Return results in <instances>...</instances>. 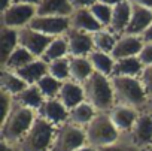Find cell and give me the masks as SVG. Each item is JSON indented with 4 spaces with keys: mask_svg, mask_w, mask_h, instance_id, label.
Listing matches in <instances>:
<instances>
[{
    "mask_svg": "<svg viewBox=\"0 0 152 151\" xmlns=\"http://www.w3.org/2000/svg\"><path fill=\"white\" fill-rule=\"evenodd\" d=\"M82 85L85 91V100L97 112H109L116 105L112 80L109 77L94 72Z\"/></svg>",
    "mask_w": 152,
    "mask_h": 151,
    "instance_id": "6da1fadb",
    "label": "cell"
},
{
    "mask_svg": "<svg viewBox=\"0 0 152 151\" xmlns=\"http://www.w3.org/2000/svg\"><path fill=\"white\" fill-rule=\"evenodd\" d=\"M112 87L116 105L145 111L148 103V93L143 88L139 77H112Z\"/></svg>",
    "mask_w": 152,
    "mask_h": 151,
    "instance_id": "7a4b0ae2",
    "label": "cell"
},
{
    "mask_svg": "<svg viewBox=\"0 0 152 151\" xmlns=\"http://www.w3.org/2000/svg\"><path fill=\"white\" fill-rule=\"evenodd\" d=\"M36 117H37V112L15 103V108L12 109L9 117L0 124L2 126V129H0L2 141L11 144L12 147H17L31 129Z\"/></svg>",
    "mask_w": 152,
    "mask_h": 151,
    "instance_id": "3957f363",
    "label": "cell"
},
{
    "mask_svg": "<svg viewBox=\"0 0 152 151\" xmlns=\"http://www.w3.org/2000/svg\"><path fill=\"white\" fill-rule=\"evenodd\" d=\"M85 135H87V144L99 150L113 145L122 138L119 130L112 123L109 112H99L94 117V120L85 127Z\"/></svg>",
    "mask_w": 152,
    "mask_h": 151,
    "instance_id": "277c9868",
    "label": "cell"
},
{
    "mask_svg": "<svg viewBox=\"0 0 152 151\" xmlns=\"http://www.w3.org/2000/svg\"><path fill=\"white\" fill-rule=\"evenodd\" d=\"M55 133L57 127L37 115L31 129L21 139L17 148L20 151H51Z\"/></svg>",
    "mask_w": 152,
    "mask_h": 151,
    "instance_id": "5b68a950",
    "label": "cell"
},
{
    "mask_svg": "<svg viewBox=\"0 0 152 151\" xmlns=\"http://www.w3.org/2000/svg\"><path fill=\"white\" fill-rule=\"evenodd\" d=\"M85 144H87L85 129L73 126L70 123H64L60 127H57L51 151H75Z\"/></svg>",
    "mask_w": 152,
    "mask_h": 151,
    "instance_id": "8992f818",
    "label": "cell"
},
{
    "mask_svg": "<svg viewBox=\"0 0 152 151\" xmlns=\"http://www.w3.org/2000/svg\"><path fill=\"white\" fill-rule=\"evenodd\" d=\"M36 6L26 3H14L9 9L2 12V26L9 29H23L30 26L36 17Z\"/></svg>",
    "mask_w": 152,
    "mask_h": 151,
    "instance_id": "52a82bcc",
    "label": "cell"
},
{
    "mask_svg": "<svg viewBox=\"0 0 152 151\" xmlns=\"http://www.w3.org/2000/svg\"><path fill=\"white\" fill-rule=\"evenodd\" d=\"M125 138L140 150L152 147V114L148 111H142L131 132L125 135Z\"/></svg>",
    "mask_w": 152,
    "mask_h": 151,
    "instance_id": "ba28073f",
    "label": "cell"
},
{
    "mask_svg": "<svg viewBox=\"0 0 152 151\" xmlns=\"http://www.w3.org/2000/svg\"><path fill=\"white\" fill-rule=\"evenodd\" d=\"M28 27L49 38H58V36H64L70 30V17H39L36 15Z\"/></svg>",
    "mask_w": 152,
    "mask_h": 151,
    "instance_id": "9c48e42d",
    "label": "cell"
},
{
    "mask_svg": "<svg viewBox=\"0 0 152 151\" xmlns=\"http://www.w3.org/2000/svg\"><path fill=\"white\" fill-rule=\"evenodd\" d=\"M54 38H49L46 35H42L31 27H23L18 30V41L20 46L26 48L30 54H33L36 58H42L43 52L46 51L48 45L51 43Z\"/></svg>",
    "mask_w": 152,
    "mask_h": 151,
    "instance_id": "30bf717a",
    "label": "cell"
},
{
    "mask_svg": "<svg viewBox=\"0 0 152 151\" xmlns=\"http://www.w3.org/2000/svg\"><path fill=\"white\" fill-rule=\"evenodd\" d=\"M66 39L69 43V57H88L96 48L93 35L70 29L66 33Z\"/></svg>",
    "mask_w": 152,
    "mask_h": 151,
    "instance_id": "8fae6325",
    "label": "cell"
},
{
    "mask_svg": "<svg viewBox=\"0 0 152 151\" xmlns=\"http://www.w3.org/2000/svg\"><path fill=\"white\" fill-rule=\"evenodd\" d=\"M37 115L55 127H60L61 124L69 123V109L61 103L58 97L46 99L43 105L40 106V109L37 111Z\"/></svg>",
    "mask_w": 152,
    "mask_h": 151,
    "instance_id": "7c38bea8",
    "label": "cell"
},
{
    "mask_svg": "<svg viewBox=\"0 0 152 151\" xmlns=\"http://www.w3.org/2000/svg\"><path fill=\"white\" fill-rule=\"evenodd\" d=\"M142 111H137L134 108L130 106H124V105H115L110 111H109V117L112 120V123L115 124V127L119 130V133L122 136L128 135L139 117Z\"/></svg>",
    "mask_w": 152,
    "mask_h": 151,
    "instance_id": "4fadbf2b",
    "label": "cell"
},
{
    "mask_svg": "<svg viewBox=\"0 0 152 151\" xmlns=\"http://www.w3.org/2000/svg\"><path fill=\"white\" fill-rule=\"evenodd\" d=\"M145 42L140 36H131V35H122L118 38L116 45L112 51V57L115 60L128 58V57H137L143 48Z\"/></svg>",
    "mask_w": 152,
    "mask_h": 151,
    "instance_id": "5bb4252c",
    "label": "cell"
},
{
    "mask_svg": "<svg viewBox=\"0 0 152 151\" xmlns=\"http://www.w3.org/2000/svg\"><path fill=\"white\" fill-rule=\"evenodd\" d=\"M152 24V11L142 8V6H136L133 5L131 9V18H130V24L127 27L125 35H131V36H142Z\"/></svg>",
    "mask_w": 152,
    "mask_h": 151,
    "instance_id": "9a60e30c",
    "label": "cell"
},
{
    "mask_svg": "<svg viewBox=\"0 0 152 151\" xmlns=\"http://www.w3.org/2000/svg\"><path fill=\"white\" fill-rule=\"evenodd\" d=\"M70 29L93 35V33L103 30L104 27L94 18V15L91 14L90 9H76L70 15Z\"/></svg>",
    "mask_w": 152,
    "mask_h": 151,
    "instance_id": "2e32d148",
    "label": "cell"
},
{
    "mask_svg": "<svg viewBox=\"0 0 152 151\" xmlns=\"http://www.w3.org/2000/svg\"><path fill=\"white\" fill-rule=\"evenodd\" d=\"M131 9H133V5L130 3V0H125V2L113 6L109 30L113 35H116L118 38L125 35V32H127V27H128L130 18H131Z\"/></svg>",
    "mask_w": 152,
    "mask_h": 151,
    "instance_id": "e0dca14e",
    "label": "cell"
},
{
    "mask_svg": "<svg viewBox=\"0 0 152 151\" xmlns=\"http://www.w3.org/2000/svg\"><path fill=\"white\" fill-rule=\"evenodd\" d=\"M58 99L61 100V103L70 111L75 106L81 105L82 102H85V91H84V85L78 84L75 81H67L63 82Z\"/></svg>",
    "mask_w": 152,
    "mask_h": 151,
    "instance_id": "ac0fdd59",
    "label": "cell"
},
{
    "mask_svg": "<svg viewBox=\"0 0 152 151\" xmlns=\"http://www.w3.org/2000/svg\"><path fill=\"white\" fill-rule=\"evenodd\" d=\"M73 11L70 0H40L36 6L39 17H70Z\"/></svg>",
    "mask_w": 152,
    "mask_h": 151,
    "instance_id": "d6986e66",
    "label": "cell"
},
{
    "mask_svg": "<svg viewBox=\"0 0 152 151\" xmlns=\"http://www.w3.org/2000/svg\"><path fill=\"white\" fill-rule=\"evenodd\" d=\"M17 75L27 82V85H36L45 75H48V63L42 58H34L31 63L17 70Z\"/></svg>",
    "mask_w": 152,
    "mask_h": 151,
    "instance_id": "ffe728a7",
    "label": "cell"
},
{
    "mask_svg": "<svg viewBox=\"0 0 152 151\" xmlns=\"http://www.w3.org/2000/svg\"><path fill=\"white\" fill-rule=\"evenodd\" d=\"M27 87H28L27 82L23 78L18 77L17 72H12V70H8V69L0 70V91H5V93L17 97Z\"/></svg>",
    "mask_w": 152,
    "mask_h": 151,
    "instance_id": "44dd1931",
    "label": "cell"
},
{
    "mask_svg": "<svg viewBox=\"0 0 152 151\" xmlns=\"http://www.w3.org/2000/svg\"><path fill=\"white\" fill-rule=\"evenodd\" d=\"M70 61V81L84 84L94 73L93 64L88 57H69Z\"/></svg>",
    "mask_w": 152,
    "mask_h": 151,
    "instance_id": "7402d4cb",
    "label": "cell"
},
{
    "mask_svg": "<svg viewBox=\"0 0 152 151\" xmlns=\"http://www.w3.org/2000/svg\"><path fill=\"white\" fill-rule=\"evenodd\" d=\"M18 46V30L2 26V30H0V63L3 64Z\"/></svg>",
    "mask_w": 152,
    "mask_h": 151,
    "instance_id": "603a6c76",
    "label": "cell"
},
{
    "mask_svg": "<svg viewBox=\"0 0 152 151\" xmlns=\"http://www.w3.org/2000/svg\"><path fill=\"white\" fill-rule=\"evenodd\" d=\"M97 114H99V112L85 100V102H82L81 105L75 106L73 109L69 111V123L73 124V126H78V127L85 129V127L94 120V117H96Z\"/></svg>",
    "mask_w": 152,
    "mask_h": 151,
    "instance_id": "cb8c5ba5",
    "label": "cell"
},
{
    "mask_svg": "<svg viewBox=\"0 0 152 151\" xmlns=\"http://www.w3.org/2000/svg\"><path fill=\"white\" fill-rule=\"evenodd\" d=\"M45 96L42 94V91L39 90L37 85H28L23 93H20L17 97H15V102L21 106H26L34 112H37L40 109V106L43 105L45 102Z\"/></svg>",
    "mask_w": 152,
    "mask_h": 151,
    "instance_id": "d4e9b609",
    "label": "cell"
},
{
    "mask_svg": "<svg viewBox=\"0 0 152 151\" xmlns=\"http://www.w3.org/2000/svg\"><path fill=\"white\" fill-rule=\"evenodd\" d=\"M88 58H90V61L93 64L94 72L102 73V75H104V77H109V78L113 75V69H115V61L116 60L110 54H106V52L94 49L88 55Z\"/></svg>",
    "mask_w": 152,
    "mask_h": 151,
    "instance_id": "484cf974",
    "label": "cell"
},
{
    "mask_svg": "<svg viewBox=\"0 0 152 151\" xmlns=\"http://www.w3.org/2000/svg\"><path fill=\"white\" fill-rule=\"evenodd\" d=\"M142 70H143V64L139 60V57L121 58L115 61V69L112 77H139Z\"/></svg>",
    "mask_w": 152,
    "mask_h": 151,
    "instance_id": "4316f807",
    "label": "cell"
},
{
    "mask_svg": "<svg viewBox=\"0 0 152 151\" xmlns=\"http://www.w3.org/2000/svg\"><path fill=\"white\" fill-rule=\"evenodd\" d=\"M66 57H69V43H67V39L64 35V36L54 38L51 41V43L48 45L46 51L42 55V60L46 63H51V61L66 58Z\"/></svg>",
    "mask_w": 152,
    "mask_h": 151,
    "instance_id": "83f0119b",
    "label": "cell"
},
{
    "mask_svg": "<svg viewBox=\"0 0 152 151\" xmlns=\"http://www.w3.org/2000/svg\"><path fill=\"white\" fill-rule=\"evenodd\" d=\"M36 57L33 54H30L26 48L23 46H18L11 55L9 58L2 64V69H8V70H12V72H17L20 69H23L24 66H27L28 63H31Z\"/></svg>",
    "mask_w": 152,
    "mask_h": 151,
    "instance_id": "f1b7e54d",
    "label": "cell"
},
{
    "mask_svg": "<svg viewBox=\"0 0 152 151\" xmlns=\"http://www.w3.org/2000/svg\"><path fill=\"white\" fill-rule=\"evenodd\" d=\"M93 41H94V48L97 51H102V52L112 55V51L116 45L118 36L113 35L109 29H103L97 33H93Z\"/></svg>",
    "mask_w": 152,
    "mask_h": 151,
    "instance_id": "f546056e",
    "label": "cell"
},
{
    "mask_svg": "<svg viewBox=\"0 0 152 151\" xmlns=\"http://www.w3.org/2000/svg\"><path fill=\"white\" fill-rule=\"evenodd\" d=\"M48 73L60 82H67L70 81V61L69 57L60 58L55 61L48 63Z\"/></svg>",
    "mask_w": 152,
    "mask_h": 151,
    "instance_id": "4dcf8cb0",
    "label": "cell"
},
{
    "mask_svg": "<svg viewBox=\"0 0 152 151\" xmlns=\"http://www.w3.org/2000/svg\"><path fill=\"white\" fill-rule=\"evenodd\" d=\"M39 87V90L42 91V94L45 96V99H57L61 90L63 82H60L58 80H55L51 75H45V77L36 84Z\"/></svg>",
    "mask_w": 152,
    "mask_h": 151,
    "instance_id": "1f68e13d",
    "label": "cell"
},
{
    "mask_svg": "<svg viewBox=\"0 0 152 151\" xmlns=\"http://www.w3.org/2000/svg\"><path fill=\"white\" fill-rule=\"evenodd\" d=\"M90 11H91V14L94 15V18H96L104 29H109L110 21H112V11H113V8H110V6H107V5H104V3L97 2L93 8H90Z\"/></svg>",
    "mask_w": 152,
    "mask_h": 151,
    "instance_id": "d6a6232c",
    "label": "cell"
},
{
    "mask_svg": "<svg viewBox=\"0 0 152 151\" xmlns=\"http://www.w3.org/2000/svg\"><path fill=\"white\" fill-rule=\"evenodd\" d=\"M0 102H2V115H0V124H2L8 117L9 114L12 112V109L15 108V97L5 93V91H0Z\"/></svg>",
    "mask_w": 152,
    "mask_h": 151,
    "instance_id": "836d02e7",
    "label": "cell"
},
{
    "mask_svg": "<svg viewBox=\"0 0 152 151\" xmlns=\"http://www.w3.org/2000/svg\"><path fill=\"white\" fill-rule=\"evenodd\" d=\"M99 151H140V148H137L136 145H133L128 139H119L116 144L113 145H109V147H104V148H100Z\"/></svg>",
    "mask_w": 152,
    "mask_h": 151,
    "instance_id": "e575fe53",
    "label": "cell"
},
{
    "mask_svg": "<svg viewBox=\"0 0 152 151\" xmlns=\"http://www.w3.org/2000/svg\"><path fill=\"white\" fill-rule=\"evenodd\" d=\"M139 80H140L143 88L146 90L148 96H152V64L143 67L142 73L139 75Z\"/></svg>",
    "mask_w": 152,
    "mask_h": 151,
    "instance_id": "d590c367",
    "label": "cell"
},
{
    "mask_svg": "<svg viewBox=\"0 0 152 151\" xmlns=\"http://www.w3.org/2000/svg\"><path fill=\"white\" fill-rule=\"evenodd\" d=\"M137 57L142 61L143 67L145 66H151L152 64V43H145L142 51H140V54Z\"/></svg>",
    "mask_w": 152,
    "mask_h": 151,
    "instance_id": "8d00e7d4",
    "label": "cell"
},
{
    "mask_svg": "<svg viewBox=\"0 0 152 151\" xmlns=\"http://www.w3.org/2000/svg\"><path fill=\"white\" fill-rule=\"evenodd\" d=\"M99 0H70V3L73 6V9H90L93 8Z\"/></svg>",
    "mask_w": 152,
    "mask_h": 151,
    "instance_id": "74e56055",
    "label": "cell"
},
{
    "mask_svg": "<svg viewBox=\"0 0 152 151\" xmlns=\"http://www.w3.org/2000/svg\"><path fill=\"white\" fill-rule=\"evenodd\" d=\"M131 5H136V6H142V8H146V9H151L152 11V0H130Z\"/></svg>",
    "mask_w": 152,
    "mask_h": 151,
    "instance_id": "f35d334b",
    "label": "cell"
},
{
    "mask_svg": "<svg viewBox=\"0 0 152 151\" xmlns=\"http://www.w3.org/2000/svg\"><path fill=\"white\" fill-rule=\"evenodd\" d=\"M140 38L143 39L145 43H152V24H151V27H149V29H148Z\"/></svg>",
    "mask_w": 152,
    "mask_h": 151,
    "instance_id": "ab89813d",
    "label": "cell"
},
{
    "mask_svg": "<svg viewBox=\"0 0 152 151\" xmlns=\"http://www.w3.org/2000/svg\"><path fill=\"white\" fill-rule=\"evenodd\" d=\"M99 2H100V3H104V5H107V6H110V8H113V6H116V5L125 2V0H99Z\"/></svg>",
    "mask_w": 152,
    "mask_h": 151,
    "instance_id": "60d3db41",
    "label": "cell"
},
{
    "mask_svg": "<svg viewBox=\"0 0 152 151\" xmlns=\"http://www.w3.org/2000/svg\"><path fill=\"white\" fill-rule=\"evenodd\" d=\"M14 150H15V147H12L11 144H8L5 141L0 142V151H14Z\"/></svg>",
    "mask_w": 152,
    "mask_h": 151,
    "instance_id": "b9f144b4",
    "label": "cell"
},
{
    "mask_svg": "<svg viewBox=\"0 0 152 151\" xmlns=\"http://www.w3.org/2000/svg\"><path fill=\"white\" fill-rule=\"evenodd\" d=\"M14 3H26V5H34L37 6L40 3V0H12Z\"/></svg>",
    "mask_w": 152,
    "mask_h": 151,
    "instance_id": "7bdbcfd3",
    "label": "cell"
},
{
    "mask_svg": "<svg viewBox=\"0 0 152 151\" xmlns=\"http://www.w3.org/2000/svg\"><path fill=\"white\" fill-rule=\"evenodd\" d=\"M75 151H99V148H96V147H93L90 144H85V145L79 147L78 150H75Z\"/></svg>",
    "mask_w": 152,
    "mask_h": 151,
    "instance_id": "ee69618b",
    "label": "cell"
},
{
    "mask_svg": "<svg viewBox=\"0 0 152 151\" xmlns=\"http://www.w3.org/2000/svg\"><path fill=\"white\" fill-rule=\"evenodd\" d=\"M12 5H14L12 0H2V12H3V11H6V9H9Z\"/></svg>",
    "mask_w": 152,
    "mask_h": 151,
    "instance_id": "f6af8a7d",
    "label": "cell"
},
{
    "mask_svg": "<svg viewBox=\"0 0 152 151\" xmlns=\"http://www.w3.org/2000/svg\"><path fill=\"white\" fill-rule=\"evenodd\" d=\"M145 111H148V112H151V114H152V96H149V99H148V103H146V108H145Z\"/></svg>",
    "mask_w": 152,
    "mask_h": 151,
    "instance_id": "bcb514c9",
    "label": "cell"
},
{
    "mask_svg": "<svg viewBox=\"0 0 152 151\" xmlns=\"http://www.w3.org/2000/svg\"><path fill=\"white\" fill-rule=\"evenodd\" d=\"M140 151H152V147H151V148H143V150H140Z\"/></svg>",
    "mask_w": 152,
    "mask_h": 151,
    "instance_id": "7dc6e473",
    "label": "cell"
},
{
    "mask_svg": "<svg viewBox=\"0 0 152 151\" xmlns=\"http://www.w3.org/2000/svg\"><path fill=\"white\" fill-rule=\"evenodd\" d=\"M14 151H20V150H18V148H17V147H15V150H14Z\"/></svg>",
    "mask_w": 152,
    "mask_h": 151,
    "instance_id": "c3c4849f",
    "label": "cell"
}]
</instances>
